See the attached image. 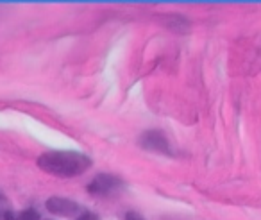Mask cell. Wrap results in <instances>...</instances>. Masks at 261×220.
<instances>
[{"mask_svg": "<svg viewBox=\"0 0 261 220\" xmlns=\"http://www.w3.org/2000/svg\"><path fill=\"white\" fill-rule=\"evenodd\" d=\"M77 220H98V216L95 213H83Z\"/></svg>", "mask_w": 261, "mask_h": 220, "instance_id": "52a82bcc", "label": "cell"}, {"mask_svg": "<svg viewBox=\"0 0 261 220\" xmlns=\"http://www.w3.org/2000/svg\"><path fill=\"white\" fill-rule=\"evenodd\" d=\"M120 186H122V181H120L118 177L102 174V176H97L93 181H91L88 190L95 195H109V193H113V191L118 190Z\"/></svg>", "mask_w": 261, "mask_h": 220, "instance_id": "7a4b0ae2", "label": "cell"}, {"mask_svg": "<svg viewBox=\"0 0 261 220\" xmlns=\"http://www.w3.org/2000/svg\"><path fill=\"white\" fill-rule=\"evenodd\" d=\"M142 145L145 149H149V151H158V152H165V154H168V141L167 138H165L163 133H160V131H149V133H145L142 136Z\"/></svg>", "mask_w": 261, "mask_h": 220, "instance_id": "277c9868", "label": "cell"}, {"mask_svg": "<svg viewBox=\"0 0 261 220\" xmlns=\"http://www.w3.org/2000/svg\"><path fill=\"white\" fill-rule=\"evenodd\" d=\"M125 220H145L143 218L140 213H136V211H129L127 213V216H125Z\"/></svg>", "mask_w": 261, "mask_h": 220, "instance_id": "8992f818", "label": "cell"}, {"mask_svg": "<svg viewBox=\"0 0 261 220\" xmlns=\"http://www.w3.org/2000/svg\"><path fill=\"white\" fill-rule=\"evenodd\" d=\"M38 166L47 174L58 177H75L84 174L91 166V159L81 152L58 151L47 152L38 159Z\"/></svg>", "mask_w": 261, "mask_h": 220, "instance_id": "6da1fadb", "label": "cell"}, {"mask_svg": "<svg viewBox=\"0 0 261 220\" xmlns=\"http://www.w3.org/2000/svg\"><path fill=\"white\" fill-rule=\"evenodd\" d=\"M6 220H38L40 215L34 209H23V211H8L4 215Z\"/></svg>", "mask_w": 261, "mask_h": 220, "instance_id": "5b68a950", "label": "cell"}, {"mask_svg": "<svg viewBox=\"0 0 261 220\" xmlns=\"http://www.w3.org/2000/svg\"><path fill=\"white\" fill-rule=\"evenodd\" d=\"M47 209L56 215H63V216H72L79 211V204L70 199H63V197H52L47 201Z\"/></svg>", "mask_w": 261, "mask_h": 220, "instance_id": "3957f363", "label": "cell"}]
</instances>
